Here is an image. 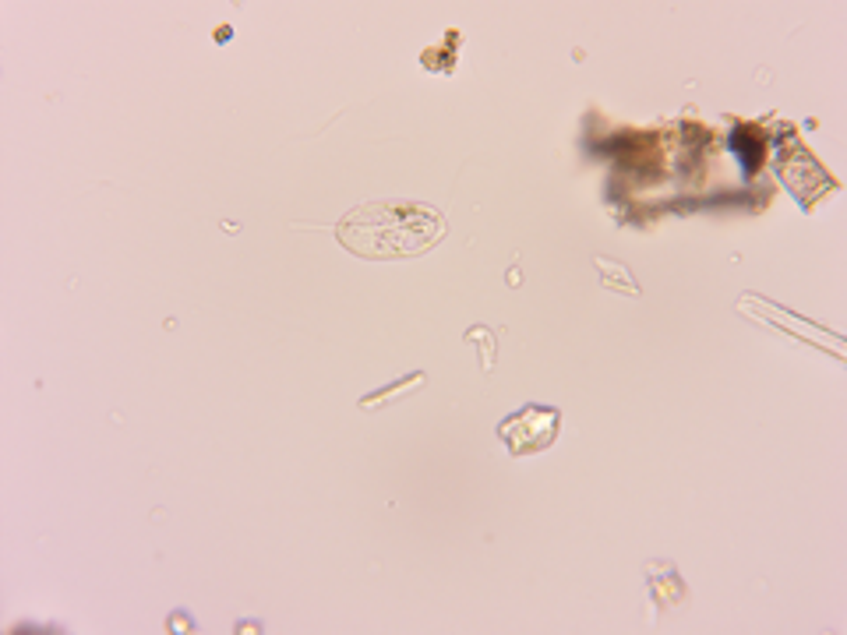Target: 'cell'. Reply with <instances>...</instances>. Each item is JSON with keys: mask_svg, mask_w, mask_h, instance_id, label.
I'll return each mask as SVG.
<instances>
[{"mask_svg": "<svg viewBox=\"0 0 847 635\" xmlns=\"http://www.w3.org/2000/svg\"><path fill=\"white\" fill-rule=\"evenodd\" d=\"M466 343H477L480 374H491V371H495L498 350H495V332H491L488 325H473V329H466Z\"/></svg>", "mask_w": 847, "mask_h": 635, "instance_id": "cell-5", "label": "cell"}, {"mask_svg": "<svg viewBox=\"0 0 847 635\" xmlns=\"http://www.w3.org/2000/svg\"><path fill=\"white\" fill-rule=\"evenodd\" d=\"M424 385H428V378H424V371H410V374H403V378H399V381H389L385 389H378V392H371V396H364L357 406H360V410H364V413H368V410H382V406L399 403V399H406V396H410V392L424 389Z\"/></svg>", "mask_w": 847, "mask_h": 635, "instance_id": "cell-3", "label": "cell"}, {"mask_svg": "<svg viewBox=\"0 0 847 635\" xmlns=\"http://www.w3.org/2000/svg\"><path fill=\"white\" fill-rule=\"evenodd\" d=\"M558 431H562V410L558 406L526 403L523 410H516L512 417H505L498 424V441L509 449V456L526 459L551 449Z\"/></svg>", "mask_w": 847, "mask_h": 635, "instance_id": "cell-2", "label": "cell"}, {"mask_svg": "<svg viewBox=\"0 0 847 635\" xmlns=\"http://www.w3.org/2000/svg\"><path fill=\"white\" fill-rule=\"evenodd\" d=\"M593 265H597V276H600V286H604V290L625 293V297H639V283L632 279V272L625 269L622 262H611V258L597 254V258H593Z\"/></svg>", "mask_w": 847, "mask_h": 635, "instance_id": "cell-4", "label": "cell"}, {"mask_svg": "<svg viewBox=\"0 0 847 635\" xmlns=\"http://www.w3.org/2000/svg\"><path fill=\"white\" fill-rule=\"evenodd\" d=\"M336 240L364 262H406L445 240V219L420 202H364L336 223Z\"/></svg>", "mask_w": 847, "mask_h": 635, "instance_id": "cell-1", "label": "cell"}]
</instances>
